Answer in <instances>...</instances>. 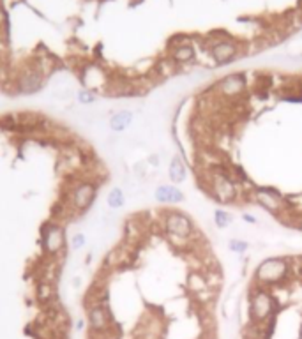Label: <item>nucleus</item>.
I'll use <instances>...</instances> for the list:
<instances>
[{
  "label": "nucleus",
  "mask_w": 302,
  "mask_h": 339,
  "mask_svg": "<svg viewBox=\"0 0 302 339\" xmlns=\"http://www.w3.org/2000/svg\"><path fill=\"white\" fill-rule=\"evenodd\" d=\"M44 76L41 71L35 66L27 67L19 73V76L16 78V90L19 94H25V96H34V94L41 92L44 87Z\"/></svg>",
  "instance_id": "obj_1"
},
{
  "label": "nucleus",
  "mask_w": 302,
  "mask_h": 339,
  "mask_svg": "<svg viewBox=\"0 0 302 339\" xmlns=\"http://www.w3.org/2000/svg\"><path fill=\"white\" fill-rule=\"evenodd\" d=\"M41 244H43L44 253L50 254V256H57L58 253H62L64 247H66V233H64L62 226L57 225V223L44 226Z\"/></svg>",
  "instance_id": "obj_2"
},
{
  "label": "nucleus",
  "mask_w": 302,
  "mask_h": 339,
  "mask_svg": "<svg viewBox=\"0 0 302 339\" xmlns=\"http://www.w3.org/2000/svg\"><path fill=\"white\" fill-rule=\"evenodd\" d=\"M97 195V186L90 180H82L71 191V205H73L74 211L78 212H85L90 209V205L94 203Z\"/></svg>",
  "instance_id": "obj_3"
},
{
  "label": "nucleus",
  "mask_w": 302,
  "mask_h": 339,
  "mask_svg": "<svg viewBox=\"0 0 302 339\" xmlns=\"http://www.w3.org/2000/svg\"><path fill=\"white\" fill-rule=\"evenodd\" d=\"M164 228L171 237L177 238H189L194 231V225L191 218H187L182 212H170L164 218Z\"/></svg>",
  "instance_id": "obj_4"
},
{
  "label": "nucleus",
  "mask_w": 302,
  "mask_h": 339,
  "mask_svg": "<svg viewBox=\"0 0 302 339\" xmlns=\"http://www.w3.org/2000/svg\"><path fill=\"white\" fill-rule=\"evenodd\" d=\"M288 274V263L281 258H269L256 270L258 281L264 283H276V281L283 279Z\"/></svg>",
  "instance_id": "obj_5"
},
{
  "label": "nucleus",
  "mask_w": 302,
  "mask_h": 339,
  "mask_svg": "<svg viewBox=\"0 0 302 339\" xmlns=\"http://www.w3.org/2000/svg\"><path fill=\"white\" fill-rule=\"evenodd\" d=\"M256 202L269 212H279L283 209V196L274 187H258L255 191Z\"/></svg>",
  "instance_id": "obj_6"
},
{
  "label": "nucleus",
  "mask_w": 302,
  "mask_h": 339,
  "mask_svg": "<svg viewBox=\"0 0 302 339\" xmlns=\"http://www.w3.org/2000/svg\"><path fill=\"white\" fill-rule=\"evenodd\" d=\"M272 313V297L267 292L260 290L251 297V316L256 322H264Z\"/></svg>",
  "instance_id": "obj_7"
},
{
  "label": "nucleus",
  "mask_w": 302,
  "mask_h": 339,
  "mask_svg": "<svg viewBox=\"0 0 302 339\" xmlns=\"http://www.w3.org/2000/svg\"><path fill=\"white\" fill-rule=\"evenodd\" d=\"M246 83H248V78H246L244 73H233L221 80L217 89H219L221 94H225V96H237V94H240L244 90Z\"/></svg>",
  "instance_id": "obj_8"
},
{
  "label": "nucleus",
  "mask_w": 302,
  "mask_h": 339,
  "mask_svg": "<svg viewBox=\"0 0 302 339\" xmlns=\"http://www.w3.org/2000/svg\"><path fill=\"white\" fill-rule=\"evenodd\" d=\"M89 324L92 327V331L101 332L105 331L110 324V313L106 309L105 304H94L89 309Z\"/></svg>",
  "instance_id": "obj_9"
},
{
  "label": "nucleus",
  "mask_w": 302,
  "mask_h": 339,
  "mask_svg": "<svg viewBox=\"0 0 302 339\" xmlns=\"http://www.w3.org/2000/svg\"><path fill=\"white\" fill-rule=\"evenodd\" d=\"M210 55H212V59L217 64H226L235 59L237 46L233 43H230V41H219V43H216L210 48Z\"/></svg>",
  "instance_id": "obj_10"
},
{
  "label": "nucleus",
  "mask_w": 302,
  "mask_h": 339,
  "mask_svg": "<svg viewBox=\"0 0 302 339\" xmlns=\"http://www.w3.org/2000/svg\"><path fill=\"white\" fill-rule=\"evenodd\" d=\"M154 196L159 203H180L184 200L182 191H180L178 187L166 186V184H164V186H159L157 189H155Z\"/></svg>",
  "instance_id": "obj_11"
},
{
  "label": "nucleus",
  "mask_w": 302,
  "mask_h": 339,
  "mask_svg": "<svg viewBox=\"0 0 302 339\" xmlns=\"http://www.w3.org/2000/svg\"><path fill=\"white\" fill-rule=\"evenodd\" d=\"M133 117L135 115H133L131 110H120V112L113 113L110 117V129L115 131V133H122L133 124Z\"/></svg>",
  "instance_id": "obj_12"
},
{
  "label": "nucleus",
  "mask_w": 302,
  "mask_h": 339,
  "mask_svg": "<svg viewBox=\"0 0 302 339\" xmlns=\"http://www.w3.org/2000/svg\"><path fill=\"white\" fill-rule=\"evenodd\" d=\"M168 177L173 184H180L186 180V164L178 156H175L170 161V166H168Z\"/></svg>",
  "instance_id": "obj_13"
},
{
  "label": "nucleus",
  "mask_w": 302,
  "mask_h": 339,
  "mask_svg": "<svg viewBox=\"0 0 302 339\" xmlns=\"http://www.w3.org/2000/svg\"><path fill=\"white\" fill-rule=\"evenodd\" d=\"M173 60L178 64H184V62H189V60L194 59V48L191 44H180L173 50Z\"/></svg>",
  "instance_id": "obj_14"
},
{
  "label": "nucleus",
  "mask_w": 302,
  "mask_h": 339,
  "mask_svg": "<svg viewBox=\"0 0 302 339\" xmlns=\"http://www.w3.org/2000/svg\"><path fill=\"white\" fill-rule=\"evenodd\" d=\"M106 203H108L110 209H113V211H119V209H122L126 203V195L124 191L120 189V187H113L112 191L108 193V196H106Z\"/></svg>",
  "instance_id": "obj_15"
},
{
  "label": "nucleus",
  "mask_w": 302,
  "mask_h": 339,
  "mask_svg": "<svg viewBox=\"0 0 302 339\" xmlns=\"http://www.w3.org/2000/svg\"><path fill=\"white\" fill-rule=\"evenodd\" d=\"M53 283L51 281H41L37 285V300L39 302H43V304H46V302H50L51 299H53Z\"/></svg>",
  "instance_id": "obj_16"
},
{
  "label": "nucleus",
  "mask_w": 302,
  "mask_h": 339,
  "mask_svg": "<svg viewBox=\"0 0 302 339\" xmlns=\"http://www.w3.org/2000/svg\"><path fill=\"white\" fill-rule=\"evenodd\" d=\"M76 99L80 105H92V103L97 101V92L92 89H82V90H78L76 94Z\"/></svg>",
  "instance_id": "obj_17"
},
{
  "label": "nucleus",
  "mask_w": 302,
  "mask_h": 339,
  "mask_svg": "<svg viewBox=\"0 0 302 339\" xmlns=\"http://www.w3.org/2000/svg\"><path fill=\"white\" fill-rule=\"evenodd\" d=\"M214 221H216L217 228H226L232 223V216L226 211H216L214 212Z\"/></svg>",
  "instance_id": "obj_18"
},
{
  "label": "nucleus",
  "mask_w": 302,
  "mask_h": 339,
  "mask_svg": "<svg viewBox=\"0 0 302 339\" xmlns=\"http://www.w3.org/2000/svg\"><path fill=\"white\" fill-rule=\"evenodd\" d=\"M87 244V238L83 233H74L73 237H71V247H73V251H80L83 249V246Z\"/></svg>",
  "instance_id": "obj_19"
},
{
  "label": "nucleus",
  "mask_w": 302,
  "mask_h": 339,
  "mask_svg": "<svg viewBox=\"0 0 302 339\" xmlns=\"http://www.w3.org/2000/svg\"><path fill=\"white\" fill-rule=\"evenodd\" d=\"M230 249L233 251V253H244L246 249H248V242H244V240H239V238H232L230 240Z\"/></svg>",
  "instance_id": "obj_20"
},
{
  "label": "nucleus",
  "mask_w": 302,
  "mask_h": 339,
  "mask_svg": "<svg viewBox=\"0 0 302 339\" xmlns=\"http://www.w3.org/2000/svg\"><path fill=\"white\" fill-rule=\"evenodd\" d=\"M242 218H244V221L251 223V225H255V223H256V218H255V216H251V214H244Z\"/></svg>",
  "instance_id": "obj_21"
}]
</instances>
